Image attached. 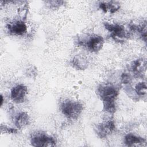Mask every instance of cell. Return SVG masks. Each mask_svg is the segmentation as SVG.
<instances>
[{"label": "cell", "mask_w": 147, "mask_h": 147, "mask_svg": "<svg viewBox=\"0 0 147 147\" xmlns=\"http://www.w3.org/2000/svg\"><path fill=\"white\" fill-rule=\"evenodd\" d=\"M98 93L103 102L104 110L110 113L115 111V100L118 95V91L111 84L100 85L98 88Z\"/></svg>", "instance_id": "cell-1"}, {"label": "cell", "mask_w": 147, "mask_h": 147, "mask_svg": "<svg viewBox=\"0 0 147 147\" xmlns=\"http://www.w3.org/2000/svg\"><path fill=\"white\" fill-rule=\"evenodd\" d=\"M62 113L70 119H76L83 110L82 105L77 101L66 100L64 101L60 106Z\"/></svg>", "instance_id": "cell-2"}, {"label": "cell", "mask_w": 147, "mask_h": 147, "mask_svg": "<svg viewBox=\"0 0 147 147\" xmlns=\"http://www.w3.org/2000/svg\"><path fill=\"white\" fill-rule=\"evenodd\" d=\"M30 143L33 146H51L56 145L55 138L42 132H37L32 134L30 137Z\"/></svg>", "instance_id": "cell-3"}, {"label": "cell", "mask_w": 147, "mask_h": 147, "mask_svg": "<svg viewBox=\"0 0 147 147\" xmlns=\"http://www.w3.org/2000/svg\"><path fill=\"white\" fill-rule=\"evenodd\" d=\"M105 28L110 33L111 37L116 41H123L127 37L124 27L118 24L105 22Z\"/></svg>", "instance_id": "cell-4"}, {"label": "cell", "mask_w": 147, "mask_h": 147, "mask_svg": "<svg viewBox=\"0 0 147 147\" xmlns=\"http://www.w3.org/2000/svg\"><path fill=\"white\" fill-rule=\"evenodd\" d=\"M103 38L98 35H92L88 38L83 44L92 52H96L99 51L103 47L104 44Z\"/></svg>", "instance_id": "cell-5"}, {"label": "cell", "mask_w": 147, "mask_h": 147, "mask_svg": "<svg viewBox=\"0 0 147 147\" xmlns=\"http://www.w3.org/2000/svg\"><path fill=\"white\" fill-rule=\"evenodd\" d=\"M27 93L28 89L26 86L22 84H17L11 90V99L15 103H22L25 99Z\"/></svg>", "instance_id": "cell-6"}, {"label": "cell", "mask_w": 147, "mask_h": 147, "mask_svg": "<svg viewBox=\"0 0 147 147\" xmlns=\"http://www.w3.org/2000/svg\"><path fill=\"white\" fill-rule=\"evenodd\" d=\"M115 123L113 120H109L102 123L95 128L96 133L100 138H105L111 134L115 130Z\"/></svg>", "instance_id": "cell-7"}, {"label": "cell", "mask_w": 147, "mask_h": 147, "mask_svg": "<svg viewBox=\"0 0 147 147\" xmlns=\"http://www.w3.org/2000/svg\"><path fill=\"white\" fill-rule=\"evenodd\" d=\"M7 28L10 33L16 36H22L27 31L26 25L22 21H16L9 24Z\"/></svg>", "instance_id": "cell-8"}, {"label": "cell", "mask_w": 147, "mask_h": 147, "mask_svg": "<svg viewBox=\"0 0 147 147\" xmlns=\"http://www.w3.org/2000/svg\"><path fill=\"white\" fill-rule=\"evenodd\" d=\"M30 118L28 114L24 111L20 112L15 118L14 123L18 129H21L29 125Z\"/></svg>", "instance_id": "cell-9"}, {"label": "cell", "mask_w": 147, "mask_h": 147, "mask_svg": "<svg viewBox=\"0 0 147 147\" xmlns=\"http://www.w3.org/2000/svg\"><path fill=\"white\" fill-rule=\"evenodd\" d=\"M124 142L127 146H134L142 144L145 142V140L140 136H136L132 133L126 134L124 138Z\"/></svg>", "instance_id": "cell-10"}, {"label": "cell", "mask_w": 147, "mask_h": 147, "mask_svg": "<svg viewBox=\"0 0 147 147\" xmlns=\"http://www.w3.org/2000/svg\"><path fill=\"white\" fill-rule=\"evenodd\" d=\"M120 7L119 4L114 1L104 2L99 3V8L103 10L105 13L110 11L111 13H115Z\"/></svg>", "instance_id": "cell-11"}, {"label": "cell", "mask_w": 147, "mask_h": 147, "mask_svg": "<svg viewBox=\"0 0 147 147\" xmlns=\"http://www.w3.org/2000/svg\"><path fill=\"white\" fill-rule=\"evenodd\" d=\"M131 68L134 74L140 75L146 69V62L143 59H137L133 62Z\"/></svg>", "instance_id": "cell-12"}, {"label": "cell", "mask_w": 147, "mask_h": 147, "mask_svg": "<svg viewBox=\"0 0 147 147\" xmlns=\"http://www.w3.org/2000/svg\"><path fill=\"white\" fill-rule=\"evenodd\" d=\"M71 64L73 67L80 70L84 69L87 67V60L83 57L80 56L75 57L72 59Z\"/></svg>", "instance_id": "cell-13"}, {"label": "cell", "mask_w": 147, "mask_h": 147, "mask_svg": "<svg viewBox=\"0 0 147 147\" xmlns=\"http://www.w3.org/2000/svg\"><path fill=\"white\" fill-rule=\"evenodd\" d=\"M137 94L139 96H144L146 94V84L145 82L138 83L135 88Z\"/></svg>", "instance_id": "cell-14"}, {"label": "cell", "mask_w": 147, "mask_h": 147, "mask_svg": "<svg viewBox=\"0 0 147 147\" xmlns=\"http://www.w3.org/2000/svg\"><path fill=\"white\" fill-rule=\"evenodd\" d=\"M121 80L124 84L129 83L131 81V78L128 74L123 73L121 76Z\"/></svg>", "instance_id": "cell-15"}, {"label": "cell", "mask_w": 147, "mask_h": 147, "mask_svg": "<svg viewBox=\"0 0 147 147\" xmlns=\"http://www.w3.org/2000/svg\"><path fill=\"white\" fill-rule=\"evenodd\" d=\"M1 130L3 131L4 130L5 132L7 133H16L17 132V130L14 128H10V127H7L5 126H1Z\"/></svg>", "instance_id": "cell-16"}, {"label": "cell", "mask_w": 147, "mask_h": 147, "mask_svg": "<svg viewBox=\"0 0 147 147\" xmlns=\"http://www.w3.org/2000/svg\"><path fill=\"white\" fill-rule=\"evenodd\" d=\"M3 96L1 95V105L2 106L3 104Z\"/></svg>", "instance_id": "cell-17"}]
</instances>
